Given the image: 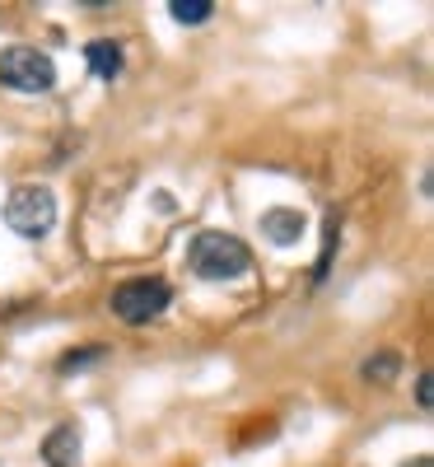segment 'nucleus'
<instances>
[{
    "instance_id": "obj_1",
    "label": "nucleus",
    "mask_w": 434,
    "mask_h": 467,
    "mask_svg": "<svg viewBox=\"0 0 434 467\" xmlns=\"http://www.w3.org/2000/svg\"><path fill=\"white\" fill-rule=\"evenodd\" d=\"M187 266H191V276H202V281H233V276H243V271L253 266V253H248L243 239H233V234L206 229V234L191 239Z\"/></svg>"
},
{
    "instance_id": "obj_2",
    "label": "nucleus",
    "mask_w": 434,
    "mask_h": 467,
    "mask_svg": "<svg viewBox=\"0 0 434 467\" xmlns=\"http://www.w3.org/2000/svg\"><path fill=\"white\" fill-rule=\"evenodd\" d=\"M5 224L19 234V239H47L52 224H57V197L52 187H37L24 182L5 197Z\"/></svg>"
},
{
    "instance_id": "obj_3",
    "label": "nucleus",
    "mask_w": 434,
    "mask_h": 467,
    "mask_svg": "<svg viewBox=\"0 0 434 467\" xmlns=\"http://www.w3.org/2000/svg\"><path fill=\"white\" fill-rule=\"evenodd\" d=\"M0 85L19 94H52L57 89V61L37 47H5L0 52Z\"/></svg>"
},
{
    "instance_id": "obj_4",
    "label": "nucleus",
    "mask_w": 434,
    "mask_h": 467,
    "mask_svg": "<svg viewBox=\"0 0 434 467\" xmlns=\"http://www.w3.org/2000/svg\"><path fill=\"white\" fill-rule=\"evenodd\" d=\"M169 304H173V290H169V281H160V276L122 281V285L112 290V314L122 318V323H131V327H140V323H150V318H160Z\"/></svg>"
},
{
    "instance_id": "obj_5",
    "label": "nucleus",
    "mask_w": 434,
    "mask_h": 467,
    "mask_svg": "<svg viewBox=\"0 0 434 467\" xmlns=\"http://www.w3.org/2000/svg\"><path fill=\"white\" fill-rule=\"evenodd\" d=\"M80 453H85V444H80V425L75 420H61L43 440V462H52V467H80Z\"/></svg>"
},
{
    "instance_id": "obj_6",
    "label": "nucleus",
    "mask_w": 434,
    "mask_h": 467,
    "mask_svg": "<svg viewBox=\"0 0 434 467\" xmlns=\"http://www.w3.org/2000/svg\"><path fill=\"white\" fill-rule=\"evenodd\" d=\"M304 229H308L304 211H290V206H275V211H266V215H262V234H266V239H271L275 248L299 244V239H304Z\"/></svg>"
},
{
    "instance_id": "obj_7",
    "label": "nucleus",
    "mask_w": 434,
    "mask_h": 467,
    "mask_svg": "<svg viewBox=\"0 0 434 467\" xmlns=\"http://www.w3.org/2000/svg\"><path fill=\"white\" fill-rule=\"evenodd\" d=\"M85 61H89V70L98 75V80H117V75H122V43L94 37V43L85 47Z\"/></svg>"
},
{
    "instance_id": "obj_8",
    "label": "nucleus",
    "mask_w": 434,
    "mask_h": 467,
    "mask_svg": "<svg viewBox=\"0 0 434 467\" xmlns=\"http://www.w3.org/2000/svg\"><path fill=\"white\" fill-rule=\"evenodd\" d=\"M398 369H402V356H398V350H378L374 360H365V369H360V374H365L369 383H378V388H383V383L398 379Z\"/></svg>"
},
{
    "instance_id": "obj_9",
    "label": "nucleus",
    "mask_w": 434,
    "mask_h": 467,
    "mask_svg": "<svg viewBox=\"0 0 434 467\" xmlns=\"http://www.w3.org/2000/svg\"><path fill=\"white\" fill-rule=\"evenodd\" d=\"M169 15H173L178 24H206V19L215 15V5H211V0H173Z\"/></svg>"
},
{
    "instance_id": "obj_10",
    "label": "nucleus",
    "mask_w": 434,
    "mask_h": 467,
    "mask_svg": "<svg viewBox=\"0 0 434 467\" xmlns=\"http://www.w3.org/2000/svg\"><path fill=\"white\" fill-rule=\"evenodd\" d=\"M103 356V346H80V350H70V356L61 360V374H75V369H85Z\"/></svg>"
},
{
    "instance_id": "obj_11",
    "label": "nucleus",
    "mask_w": 434,
    "mask_h": 467,
    "mask_svg": "<svg viewBox=\"0 0 434 467\" xmlns=\"http://www.w3.org/2000/svg\"><path fill=\"white\" fill-rule=\"evenodd\" d=\"M416 402H420V407H429V369L416 379Z\"/></svg>"
},
{
    "instance_id": "obj_12",
    "label": "nucleus",
    "mask_w": 434,
    "mask_h": 467,
    "mask_svg": "<svg viewBox=\"0 0 434 467\" xmlns=\"http://www.w3.org/2000/svg\"><path fill=\"white\" fill-rule=\"evenodd\" d=\"M411 467H434V462H429V458H416V462H411Z\"/></svg>"
}]
</instances>
